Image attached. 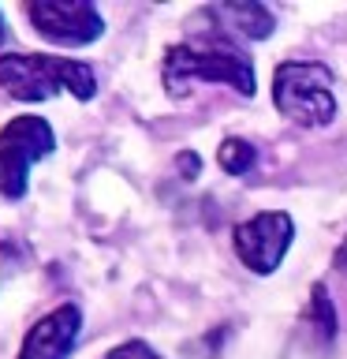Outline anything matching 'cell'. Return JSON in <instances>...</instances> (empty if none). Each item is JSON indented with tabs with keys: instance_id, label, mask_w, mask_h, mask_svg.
Instances as JSON below:
<instances>
[{
	"instance_id": "6da1fadb",
	"label": "cell",
	"mask_w": 347,
	"mask_h": 359,
	"mask_svg": "<svg viewBox=\"0 0 347 359\" xmlns=\"http://www.w3.org/2000/svg\"><path fill=\"white\" fill-rule=\"evenodd\" d=\"M0 86L19 101H45L60 90L75 94L78 101H90L97 94V79L90 64L41 53H4L0 56Z\"/></svg>"
},
{
	"instance_id": "7a4b0ae2",
	"label": "cell",
	"mask_w": 347,
	"mask_h": 359,
	"mask_svg": "<svg viewBox=\"0 0 347 359\" xmlns=\"http://www.w3.org/2000/svg\"><path fill=\"white\" fill-rule=\"evenodd\" d=\"M228 83L239 94L254 97V67L250 60L224 41H198V45H172L164 53V86L172 97H183L190 83Z\"/></svg>"
},
{
	"instance_id": "3957f363",
	"label": "cell",
	"mask_w": 347,
	"mask_h": 359,
	"mask_svg": "<svg viewBox=\"0 0 347 359\" xmlns=\"http://www.w3.org/2000/svg\"><path fill=\"white\" fill-rule=\"evenodd\" d=\"M273 101L288 120L302 128H321L336 116V97H332V75L321 64H299L288 60L273 75Z\"/></svg>"
},
{
	"instance_id": "277c9868",
	"label": "cell",
	"mask_w": 347,
	"mask_h": 359,
	"mask_svg": "<svg viewBox=\"0 0 347 359\" xmlns=\"http://www.w3.org/2000/svg\"><path fill=\"white\" fill-rule=\"evenodd\" d=\"M52 128L41 116H15L0 128V195L22 198L27 195V172L34 161L52 154Z\"/></svg>"
},
{
	"instance_id": "5b68a950",
	"label": "cell",
	"mask_w": 347,
	"mask_h": 359,
	"mask_svg": "<svg viewBox=\"0 0 347 359\" xmlns=\"http://www.w3.org/2000/svg\"><path fill=\"white\" fill-rule=\"evenodd\" d=\"M30 22L41 38L56 45H90L105 34V19L86 0H34L27 4Z\"/></svg>"
},
{
	"instance_id": "8992f818",
	"label": "cell",
	"mask_w": 347,
	"mask_h": 359,
	"mask_svg": "<svg viewBox=\"0 0 347 359\" xmlns=\"http://www.w3.org/2000/svg\"><path fill=\"white\" fill-rule=\"evenodd\" d=\"M291 232H295V224H291L288 213H257V217L243 221L235 229V255L246 269L265 277L284 262Z\"/></svg>"
},
{
	"instance_id": "52a82bcc",
	"label": "cell",
	"mask_w": 347,
	"mask_h": 359,
	"mask_svg": "<svg viewBox=\"0 0 347 359\" xmlns=\"http://www.w3.org/2000/svg\"><path fill=\"white\" fill-rule=\"evenodd\" d=\"M78 325H83V314H78L75 303H64V307L49 311L27 333V341L19 348V359H67L78 341Z\"/></svg>"
},
{
	"instance_id": "ba28073f",
	"label": "cell",
	"mask_w": 347,
	"mask_h": 359,
	"mask_svg": "<svg viewBox=\"0 0 347 359\" xmlns=\"http://www.w3.org/2000/svg\"><path fill=\"white\" fill-rule=\"evenodd\" d=\"M217 15L235 19L239 30L250 34V38H269V30H273V15L257 4H224V8H217Z\"/></svg>"
},
{
	"instance_id": "9c48e42d",
	"label": "cell",
	"mask_w": 347,
	"mask_h": 359,
	"mask_svg": "<svg viewBox=\"0 0 347 359\" xmlns=\"http://www.w3.org/2000/svg\"><path fill=\"white\" fill-rule=\"evenodd\" d=\"M254 146L250 142H243V139H228V142H220V154H217V161L224 172H232V176H243V172H250V165H254Z\"/></svg>"
},
{
	"instance_id": "30bf717a",
	"label": "cell",
	"mask_w": 347,
	"mask_h": 359,
	"mask_svg": "<svg viewBox=\"0 0 347 359\" xmlns=\"http://www.w3.org/2000/svg\"><path fill=\"white\" fill-rule=\"evenodd\" d=\"M108 359H157L150 348H146L142 341H131V344H120L116 352H112Z\"/></svg>"
},
{
	"instance_id": "8fae6325",
	"label": "cell",
	"mask_w": 347,
	"mask_h": 359,
	"mask_svg": "<svg viewBox=\"0 0 347 359\" xmlns=\"http://www.w3.org/2000/svg\"><path fill=\"white\" fill-rule=\"evenodd\" d=\"M336 262H340V269H347V240L340 243V251H336Z\"/></svg>"
},
{
	"instance_id": "7c38bea8",
	"label": "cell",
	"mask_w": 347,
	"mask_h": 359,
	"mask_svg": "<svg viewBox=\"0 0 347 359\" xmlns=\"http://www.w3.org/2000/svg\"><path fill=\"white\" fill-rule=\"evenodd\" d=\"M4 38H8V30H4V19H0V45H4Z\"/></svg>"
}]
</instances>
